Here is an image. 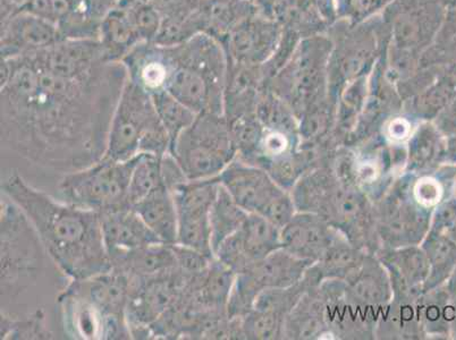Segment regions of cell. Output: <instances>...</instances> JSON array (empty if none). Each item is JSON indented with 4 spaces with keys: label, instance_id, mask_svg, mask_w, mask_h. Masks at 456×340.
Here are the masks:
<instances>
[{
    "label": "cell",
    "instance_id": "1",
    "mask_svg": "<svg viewBox=\"0 0 456 340\" xmlns=\"http://www.w3.org/2000/svg\"><path fill=\"white\" fill-rule=\"evenodd\" d=\"M127 78L122 61L65 77L32 55L2 58V147L61 176L89 167L105 156Z\"/></svg>",
    "mask_w": 456,
    "mask_h": 340
},
{
    "label": "cell",
    "instance_id": "2",
    "mask_svg": "<svg viewBox=\"0 0 456 340\" xmlns=\"http://www.w3.org/2000/svg\"><path fill=\"white\" fill-rule=\"evenodd\" d=\"M2 193L27 215L53 265L70 280L88 279L113 269L101 214L53 198L18 173L3 182Z\"/></svg>",
    "mask_w": 456,
    "mask_h": 340
},
{
    "label": "cell",
    "instance_id": "3",
    "mask_svg": "<svg viewBox=\"0 0 456 340\" xmlns=\"http://www.w3.org/2000/svg\"><path fill=\"white\" fill-rule=\"evenodd\" d=\"M291 194L297 211L321 215L364 251L379 250L375 203L330 165L311 169L294 185Z\"/></svg>",
    "mask_w": 456,
    "mask_h": 340
},
{
    "label": "cell",
    "instance_id": "4",
    "mask_svg": "<svg viewBox=\"0 0 456 340\" xmlns=\"http://www.w3.org/2000/svg\"><path fill=\"white\" fill-rule=\"evenodd\" d=\"M168 47L173 72L166 91L197 114L224 115L228 58L221 41L199 33Z\"/></svg>",
    "mask_w": 456,
    "mask_h": 340
},
{
    "label": "cell",
    "instance_id": "5",
    "mask_svg": "<svg viewBox=\"0 0 456 340\" xmlns=\"http://www.w3.org/2000/svg\"><path fill=\"white\" fill-rule=\"evenodd\" d=\"M2 306L38 283L49 258L35 228L11 198L2 193Z\"/></svg>",
    "mask_w": 456,
    "mask_h": 340
},
{
    "label": "cell",
    "instance_id": "6",
    "mask_svg": "<svg viewBox=\"0 0 456 340\" xmlns=\"http://www.w3.org/2000/svg\"><path fill=\"white\" fill-rule=\"evenodd\" d=\"M169 148L171 140L151 95L127 78L111 120L103 157L118 161L131 160L142 153L163 157Z\"/></svg>",
    "mask_w": 456,
    "mask_h": 340
},
{
    "label": "cell",
    "instance_id": "7",
    "mask_svg": "<svg viewBox=\"0 0 456 340\" xmlns=\"http://www.w3.org/2000/svg\"><path fill=\"white\" fill-rule=\"evenodd\" d=\"M331 41L329 95L338 105L339 95L352 82L370 76L388 44L380 14L362 23L338 20L326 32Z\"/></svg>",
    "mask_w": 456,
    "mask_h": 340
},
{
    "label": "cell",
    "instance_id": "8",
    "mask_svg": "<svg viewBox=\"0 0 456 340\" xmlns=\"http://www.w3.org/2000/svg\"><path fill=\"white\" fill-rule=\"evenodd\" d=\"M331 41L327 35L300 40L291 58L265 86L284 101L297 119L314 103L329 97Z\"/></svg>",
    "mask_w": 456,
    "mask_h": 340
},
{
    "label": "cell",
    "instance_id": "9",
    "mask_svg": "<svg viewBox=\"0 0 456 340\" xmlns=\"http://www.w3.org/2000/svg\"><path fill=\"white\" fill-rule=\"evenodd\" d=\"M189 181L217 177L238 156L225 116L202 113L169 149Z\"/></svg>",
    "mask_w": 456,
    "mask_h": 340
},
{
    "label": "cell",
    "instance_id": "10",
    "mask_svg": "<svg viewBox=\"0 0 456 340\" xmlns=\"http://www.w3.org/2000/svg\"><path fill=\"white\" fill-rule=\"evenodd\" d=\"M336 172L377 202L405 172L406 145H392L379 134L356 147H341L330 158Z\"/></svg>",
    "mask_w": 456,
    "mask_h": 340
},
{
    "label": "cell",
    "instance_id": "11",
    "mask_svg": "<svg viewBox=\"0 0 456 340\" xmlns=\"http://www.w3.org/2000/svg\"><path fill=\"white\" fill-rule=\"evenodd\" d=\"M138 157L127 161L102 157L89 167L65 174L57 185V198L98 214L131 206L127 190Z\"/></svg>",
    "mask_w": 456,
    "mask_h": 340
},
{
    "label": "cell",
    "instance_id": "12",
    "mask_svg": "<svg viewBox=\"0 0 456 340\" xmlns=\"http://www.w3.org/2000/svg\"><path fill=\"white\" fill-rule=\"evenodd\" d=\"M447 11L438 0H393L380 13L388 35L387 56L420 63L441 30Z\"/></svg>",
    "mask_w": 456,
    "mask_h": 340
},
{
    "label": "cell",
    "instance_id": "13",
    "mask_svg": "<svg viewBox=\"0 0 456 340\" xmlns=\"http://www.w3.org/2000/svg\"><path fill=\"white\" fill-rule=\"evenodd\" d=\"M412 181V174H402L375 202L379 248L420 246L429 233L434 210L421 205L414 197Z\"/></svg>",
    "mask_w": 456,
    "mask_h": 340
},
{
    "label": "cell",
    "instance_id": "14",
    "mask_svg": "<svg viewBox=\"0 0 456 340\" xmlns=\"http://www.w3.org/2000/svg\"><path fill=\"white\" fill-rule=\"evenodd\" d=\"M217 177L219 183L247 213L263 215L280 228L297 213L291 190L281 188L258 166L236 157Z\"/></svg>",
    "mask_w": 456,
    "mask_h": 340
},
{
    "label": "cell",
    "instance_id": "15",
    "mask_svg": "<svg viewBox=\"0 0 456 340\" xmlns=\"http://www.w3.org/2000/svg\"><path fill=\"white\" fill-rule=\"evenodd\" d=\"M313 263L280 248L266 258L236 275L227 312L230 318H243L254 309L256 297L264 290L285 288L300 283Z\"/></svg>",
    "mask_w": 456,
    "mask_h": 340
},
{
    "label": "cell",
    "instance_id": "16",
    "mask_svg": "<svg viewBox=\"0 0 456 340\" xmlns=\"http://www.w3.org/2000/svg\"><path fill=\"white\" fill-rule=\"evenodd\" d=\"M191 279L178 268L159 276L131 279L126 319L132 339H151L153 323L175 304Z\"/></svg>",
    "mask_w": 456,
    "mask_h": 340
},
{
    "label": "cell",
    "instance_id": "17",
    "mask_svg": "<svg viewBox=\"0 0 456 340\" xmlns=\"http://www.w3.org/2000/svg\"><path fill=\"white\" fill-rule=\"evenodd\" d=\"M218 177L188 181L171 190L178 218L177 243L215 256L211 246L210 210L217 197Z\"/></svg>",
    "mask_w": 456,
    "mask_h": 340
},
{
    "label": "cell",
    "instance_id": "18",
    "mask_svg": "<svg viewBox=\"0 0 456 340\" xmlns=\"http://www.w3.org/2000/svg\"><path fill=\"white\" fill-rule=\"evenodd\" d=\"M281 231L263 215L248 214L239 231L216 250L215 256L239 275L281 248Z\"/></svg>",
    "mask_w": 456,
    "mask_h": 340
},
{
    "label": "cell",
    "instance_id": "19",
    "mask_svg": "<svg viewBox=\"0 0 456 340\" xmlns=\"http://www.w3.org/2000/svg\"><path fill=\"white\" fill-rule=\"evenodd\" d=\"M64 328L74 339H132L126 319L108 318L97 305L69 285L57 297Z\"/></svg>",
    "mask_w": 456,
    "mask_h": 340
},
{
    "label": "cell",
    "instance_id": "20",
    "mask_svg": "<svg viewBox=\"0 0 456 340\" xmlns=\"http://www.w3.org/2000/svg\"><path fill=\"white\" fill-rule=\"evenodd\" d=\"M283 32L280 22L256 13L234 28L222 45L228 61L261 66L275 53Z\"/></svg>",
    "mask_w": 456,
    "mask_h": 340
},
{
    "label": "cell",
    "instance_id": "21",
    "mask_svg": "<svg viewBox=\"0 0 456 340\" xmlns=\"http://www.w3.org/2000/svg\"><path fill=\"white\" fill-rule=\"evenodd\" d=\"M63 39L55 24L18 7L2 15V58L30 55Z\"/></svg>",
    "mask_w": 456,
    "mask_h": 340
},
{
    "label": "cell",
    "instance_id": "22",
    "mask_svg": "<svg viewBox=\"0 0 456 340\" xmlns=\"http://www.w3.org/2000/svg\"><path fill=\"white\" fill-rule=\"evenodd\" d=\"M346 295L364 317L376 325L393 297L387 268L375 253H368L360 268L347 278Z\"/></svg>",
    "mask_w": 456,
    "mask_h": 340
},
{
    "label": "cell",
    "instance_id": "23",
    "mask_svg": "<svg viewBox=\"0 0 456 340\" xmlns=\"http://www.w3.org/2000/svg\"><path fill=\"white\" fill-rule=\"evenodd\" d=\"M342 235L321 215L297 211L291 221L281 228V247L314 264Z\"/></svg>",
    "mask_w": 456,
    "mask_h": 340
},
{
    "label": "cell",
    "instance_id": "24",
    "mask_svg": "<svg viewBox=\"0 0 456 340\" xmlns=\"http://www.w3.org/2000/svg\"><path fill=\"white\" fill-rule=\"evenodd\" d=\"M101 217L103 242L111 265L132 252L161 243L134 206L107 211Z\"/></svg>",
    "mask_w": 456,
    "mask_h": 340
},
{
    "label": "cell",
    "instance_id": "25",
    "mask_svg": "<svg viewBox=\"0 0 456 340\" xmlns=\"http://www.w3.org/2000/svg\"><path fill=\"white\" fill-rule=\"evenodd\" d=\"M375 255L387 268L393 296L418 300L429 276V261L422 247H381Z\"/></svg>",
    "mask_w": 456,
    "mask_h": 340
},
{
    "label": "cell",
    "instance_id": "26",
    "mask_svg": "<svg viewBox=\"0 0 456 340\" xmlns=\"http://www.w3.org/2000/svg\"><path fill=\"white\" fill-rule=\"evenodd\" d=\"M122 63L128 80L151 95L167 90L173 72L171 49L156 43H141L132 49Z\"/></svg>",
    "mask_w": 456,
    "mask_h": 340
},
{
    "label": "cell",
    "instance_id": "27",
    "mask_svg": "<svg viewBox=\"0 0 456 340\" xmlns=\"http://www.w3.org/2000/svg\"><path fill=\"white\" fill-rule=\"evenodd\" d=\"M264 89L265 78L261 66L228 61L224 90V116L226 120L256 113Z\"/></svg>",
    "mask_w": 456,
    "mask_h": 340
},
{
    "label": "cell",
    "instance_id": "28",
    "mask_svg": "<svg viewBox=\"0 0 456 340\" xmlns=\"http://www.w3.org/2000/svg\"><path fill=\"white\" fill-rule=\"evenodd\" d=\"M69 285L97 305L108 318L126 319L131 290V279L126 273L111 269L88 279L70 280Z\"/></svg>",
    "mask_w": 456,
    "mask_h": 340
},
{
    "label": "cell",
    "instance_id": "29",
    "mask_svg": "<svg viewBox=\"0 0 456 340\" xmlns=\"http://www.w3.org/2000/svg\"><path fill=\"white\" fill-rule=\"evenodd\" d=\"M318 286L306 290L286 319L284 339H333L327 320L325 301Z\"/></svg>",
    "mask_w": 456,
    "mask_h": 340
},
{
    "label": "cell",
    "instance_id": "30",
    "mask_svg": "<svg viewBox=\"0 0 456 340\" xmlns=\"http://www.w3.org/2000/svg\"><path fill=\"white\" fill-rule=\"evenodd\" d=\"M447 138L433 122H421L406 143L405 172L412 175L433 174L445 164Z\"/></svg>",
    "mask_w": 456,
    "mask_h": 340
},
{
    "label": "cell",
    "instance_id": "31",
    "mask_svg": "<svg viewBox=\"0 0 456 340\" xmlns=\"http://www.w3.org/2000/svg\"><path fill=\"white\" fill-rule=\"evenodd\" d=\"M368 253L342 235L321 260L310 265L304 278L310 286L321 285L325 280L346 281L358 271Z\"/></svg>",
    "mask_w": 456,
    "mask_h": 340
},
{
    "label": "cell",
    "instance_id": "32",
    "mask_svg": "<svg viewBox=\"0 0 456 340\" xmlns=\"http://www.w3.org/2000/svg\"><path fill=\"white\" fill-rule=\"evenodd\" d=\"M122 0H72L68 15L58 26L64 39L99 40L107 16Z\"/></svg>",
    "mask_w": 456,
    "mask_h": 340
},
{
    "label": "cell",
    "instance_id": "33",
    "mask_svg": "<svg viewBox=\"0 0 456 340\" xmlns=\"http://www.w3.org/2000/svg\"><path fill=\"white\" fill-rule=\"evenodd\" d=\"M134 209L161 243H177L178 218L171 190L161 185L134 206Z\"/></svg>",
    "mask_w": 456,
    "mask_h": 340
},
{
    "label": "cell",
    "instance_id": "34",
    "mask_svg": "<svg viewBox=\"0 0 456 340\" xmlns=\"http://www.w3.org/2000/svg\"><path fill=\"white\" fill-rule=\"evenodd\" d=\"M235 279L236 273L215 256L202 275L190 280L189 287L203 308L227 312Z\"/></svg>",
    "mask_w": 456,
    "mask_h": 340
},
{
    "label": "cell",
    "instance_id": "35",
    "mask_svg": "<svg viewBox=\"0 0 456 340\" xmlns=\"http://www.w3.org/2000/svg\"><path fill=\"white\" fill-rule=\"evenodd\" d=\"M376 339H427L419 319L417 300L393 296L377 323Z\"/></svg>",
    "mask_w": 456,
    "mask_h": 340
},
{
    "label": "cell",
    "instance_id": "36",
    "mask_svg": "<svg viewBox=\"0 0 456 340\" xmlns=\"http://www.w3.org/2000/svg\"><path fill=\"white\" fill-rule=\"evenodd\" d=\"M256 13L255 0H202L203 33L222 43L234 28Z\"/></svg>",
    "mask_w": 456,
    "mask_h": 340
},
{
    "label": "cell",
    "instance_id": "37",
    "mask_svg": "<svg viewBox=\"0 0 456 340\" xmlns=\"http://www.w3.org/2000/svg\"><path fill=\"white\" fill-rule=\"evenodd\" d=\"M99 41L108 61H122L136 45L142 43L126 0H122L103 22Z\"/></svg>",
    "mask_w": 456,
    "mask_h": 340
},
{
    "label": "cell",
    "instance_id": "38",
    "mask_svg": "<svg viewBox=\"0 0 456 340\" xmlns=\"http://www.w3.org/2000/svg\"><path fill=\"white\" fill-rule=\"evenodd\" d=\"M456 95V69H444L420 93L403 102L402 111L418 122H434Z\"/></svg>",
    "mask_w": 456,
    "mask_h": 340
},
{
    "label": "cell",
    "instance_id": "39",
    "mask_svg": "<svg viewBox=\"0 0 456 340\" xmlns=\"http://www.w3.org/2000/svg\"><path fill=\"white\" fill-rule=\"evenodd\" d=\"M176 268L175 253L172 246L164 243L140 248L113 263V269L126 273L131 279L159 276Z\"/></svg>",
    "mask_w": 456,
    "mask_h": 340
},
{
    "label": "cell",
    "instance_id": "40",
    "mask_svg": "<svg viewBox=\"0 0 456 340\" xmlns=\"http://www.w3.org/2000/svg\"><path fill=\"white\" fill-rule=\"evenodd\" d=\"M417 310L427 339H451L452 302L444 285L422 293Z\"/></svg>",
    "mask_w": 456,
    "mask_h": 340
},
{
    "label": "cell",
    "instance_id": "41",
    "mask_svg": "<svg viewBox=\"0 0 456 340\" xmlns=\"http://www.w3.org/2000/svg\"><path fill=\"white\" fill-rule=\"evenodd\" d=\"M429 261V276L424 292L441 287L456 268V240L447 233L429 231L420 244Z\"/></svg>",
    "mask_w": 456,
    "mask_h": 340
},
{
    "label": "cell",
    "instance_id": "42",
    "mask_svg": "<svg viewBox=\"0 0 456 340\" xmlns=\"http://www.w3.org/2000/svg\"><path fill=\"white\" fill-rule=\"evenodd\" d=\"M248 215L246 210L235 202L224 186H219L217 197L210 210L211 246L214 255L224 240L233 235L243 225Z\"/></svg>",
    "mask_w": 456,
    "mask_h": 340
},
{
    "label": "cell",
    "instance_id": "43",
    "mask_svg": "<svg viewBox=\"0 0 456 340\" xmlns=\"http://www.w3.org/2000/svg\"><path fill=\"white\" fill-rule=\"evenodd\" d=\"M161 158L152 153H142L136 160L127 190L128 205L134 206L164 184Z\"/></svg>",
    "mask_w": 456,
    "mask_h": 340
},
{
    "label": "cell",
    "instance_id": "44",
    "mask_svg": "<svg viewBox=\"0 0 456 340\" xmlns=\"http://www.w3.org/2000/svg\"><path fill=\"white\" fill-rule=\"evenodd\" d=\"M420 66L456 69V10L447 11L436 38L421 57Z\"/></svg>",
    "mask_w": 456,
    "mask_h": 340
},
{
    "label": "cell",
    "instance_id": "45",
    "mask_svg": "<svg viewBox=\"0 0 456 340\" xmlns=\"http://www.w3.org/2000/svg\"><path fill=\"white\" fill-rule=\"evenodd\" d=\"M157 114L167 132L171 147L186 128L192 125L199 114L177 101L168 91L151 95ZM171 149V148H169Z\"/></svg>",
    "mask_w": 456,
    "mask_h": 340
},
{
    "label": "cell",
    "instance_id": "46",
    "mask_svg": "<svg viewBox=\"0 0 456 340\" xmlns=\"http://www.w3.org/2000/svg\"><path fill=\"white\" fill-rule=\"evenodd\" d=\"M239 159L248 163L254 158L265 128L256 113L227 120Z\"/></svg>",
    "mask_w": 456,
    "mask_h": 340
},
{
    "label": "cell",
    "instance_id": "47",
    "mask_svg": "<svg viewBox=\"0 0 456 340\" xmlns=\"http://www.w3.org/2000/svg\"><path fill=\"white\" fill-rule=\"evenodd\" d=\"M55 335L45 323V313L38 309L28 317L2 312V339H53Z\"/></svg>",
    "mask_w": 456,
    "mask_h": 340
},
{
    "label": "cell",
    "instance_id": "48",
    "mask_svg": "<svg viewBox=\"0 0 456 340\" xmlns=\"http://www.w3.org/2000/svg\"><path fill=\"white\" fill-rule=\"evenodd\" d=\"M142 43H155L163 18L151 0H126Z\"/></svg>",
    "mask_w": 456,
    "mask_h": 340
},
{
    "label": "cell",
    "instance_id": "49",
    "mask_svg": "<svg viewBox=\"0 0 456 340\" xmlns=\"http://www.w3.org/2000/svg\"><path fill=\"white\" fill-rule=\"evenodd\" d=\"M392 2L393 0H333L338 20L350 23H362L375 18Z\"/></svg>",
    "mask_w": 456,
    "mask_h": 340
},
{
    "label": "cell",
    "instance_id": "50",
    "mask_svg": "<svg viewBox=\"0 0 456 340\" xmlns=\"http://www.w3.org/2000/svg\"><path fill=\"white\" fill-rule=\"evenodd\" d=\"M419 124L420 122L401 110L385 120L379 135L389 144L406 145Z\"/></svg>",
    "mask_w": 456,
    "mask_h": 340
},
{
    "label": "cell",
    "instance_id": "51",
    "mask_svg": "<svg viewBox=\"0 0 456 340\" xmlns=\"http://www.w3.org/2000/svg\"><path fill=\"white\" fill-rule=\"evenodd\" d=\"M412 190L417 200L431 210L446 197L445 188L435 173L413 175Z\"/></svg>",
    "mask_w": 456,
    "mask_h": 340
},
{
    "label": "cell",
    "instance_id": "52",
    "mask_svg": "<svg viewBox=\"0 0 456 340\" xmlns=\"http://www.w3.org/2000/svg\"><path fill=\"white\" fill-rule=\"evenodd\" d=\"M72 0H26L19 10L48 20L58 28L68 15Z\"/></svg>",
    "mask_w": 456,
    "mask_h": 340
},
{
    "label": "cell",
    "instance_id": "53",
    "mask_svg": "<svg viewBox=\"0 0 456 340\" xmlns=\"http://www.w3.org/2000/svg\"><path fill=\"white\" fill-rule=\"evenodd\" d=\"M174 253L177 260V268L186 277L194 278L202 275L215 256L205 255L200 251L194 250L181 244H173Z\"/></svg>",
    "mask_w": 456,
    "mask_h": 340
},
{
    "label": "cell",
    "instance_id": "54",
    "mask_svg": "<svg viewBox=\"0 0 456 340\" xmlns=\"http://www.w3.org/2000/svg\"><path fill=\"white\" fill-rule=\"evenodd\" d=\"M456 221V198H445L433 211L430 231L447 233Z\"/></svg>",
    "mask_w": 456,
    "mask_h": 340
},
{
    "label": "cell",
    "instance_id": "55",
    "mask_svg": "<svg viewBox=\"0 0 456 340\" xmlns=\"http://www.w3.org/2000/svg\"><path fill=\"white\" fill-rule=\"evenodd\" d=\"M433 123L446 138L456 134V95Z\"/></svg>",
    "mask_w": 456,
    "mask_h": 340
},
{
    "label": "cell",
    "instance_id": "56",
    "mask_svg": "<svg viewBox=\"0 0 456 340\" xmlns=\"http://www.w3.org/2000/svg\"><path fill=\"white\" fill-rule=\"evenodd\" d=\"M445 164L456 166V134L447 138Z\"/></svg>",
    "mask_w": 456,
    "mask_h": 340
},
{
    "label": "cell",
    "instance_id": "57",
    "mask_svg": "<svg viewBox=\"0 0 456 340\" xmlns=\"http://www.w3.org/2000/svg\"><path fill=\"white\" fill-rule=\"evenodd\" d=\"M444 287H445L447 294H449L451 301L456 302V268L446 283L444 284Z\"/></svg>",
    "mask_w": 456,
    "mask_h": 340
},
{
    "label": "cell",
    "instance_id": "58",
    "mask_svg": "<svg viewBox=\"0 0 456 340\" xmlns=\"http://www.w3.org/2000/svg\"><path fill=\"white\" fill-rule=\"evenodd\" d=\"M451 339H456V302H452Z\"/></svg>",
    "mask_w": 456,
    "mask_h": 340
},
{
    "label": "cell",
    "instance_id": "59",
    "mask_svg": "<svg viewBox=\"0 0 456 340\" xmlns=\"http://www.w3.org/2000/svg\"><path fill=\"white\" fill-rule=\"evenodd\" d=\"M447 10H456V0H438Z\"/></svg>",
    "mask_w": 456,
    "mask_h": 340
},
{
    "label": "cell",
    "instance_id": "60",
    "mask_svg": "<svg viewBox=\"0 0 456 340\" xmlns=\"http://www.w3.org/2000/svg\"><path fill=\"white\" fill-rule=\"evenodd\" d=\"M447 234H449L452 239L456 240V221L453 223V226L450 228V231H447Z\"/></svg>",
    "mask_w": 456,
    "mask_h": 340
}]
</instances>
